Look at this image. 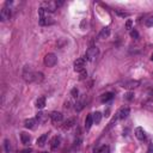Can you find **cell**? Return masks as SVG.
Segmentation results:
<instances>
[{"label": "cell", "mask_w": 153, "mask_h": 153, "mask_svg": "<svg viewBox=\"0 0 153 153\" xmlns=\"http://www.w3.org/2000/svg\"><path fill=\"white\" fill-rule=\"evenodd\" d=\"M23 78L27 83H41L43 80V74L32 71L30 66H25L23 69Z\"/></svg>", "instance_id": "cell-1"}, {"label": "cell", "mask_w": 153, "mask_h": 153, "mask_svg": "<svg viewBox=\"0 0 153 153\" xmlns=\"http://www.w3.org/2000/svg\"><path fill=\"white\" fill-rule=\"evenodd\" d=\"M98 54H99V50H98L97 47H90V48L86 50L84 59H85L86 61H95V60L97 59Z\"/></svg>", "instance_id": "cell-2"}, {"label": "cell", "mask_w": 153, "mask_h": 153, "mask_svg": "<svg viewBox=\"0 0 153 153\" xmlns=\"http://www.w3.org/2000/svg\"><path fill=\"white\" fill-rule=\"evenodd\" d=\"M56 62H58V58L53 53H49L44 56V65L48 67H54L56 65Z\"/></svg>", "instance_id": "cell-3"}, {"label": "cell", "mask_w": 153, "mask_h": 153, "mask_svg": "<svg viewBox=\"0 0 153 153\" xmlns=\"http://www.w3.org/2000/svg\"><path fill=\"white\" fill-rule=\"evenodd\" d=\"M85 63H86V60L84 58H80L78 60H75V62H74V69L76 72H79V73L83 72L85 69Z\"/></svg>", "instance_id": "cell-4"}, {"label": "cell", "mask_w": 153, "mask_h": 153, "mask_svg": "<svg viewBox=\"0 0 153 153\" xmlns=\"http://www.w3.org/2000/svg\"><path fill=\"white\" fill-rule=\"evenodd\" d=\"M10 18H11V8H8L7 6L3 7V10L0 11V19L5 22V20H8Z\"/></svg>", "instance_id": "cell-5"}, {"label": "cell", "mask_w": 153, "mask_h": 153, "mask_svg": "<svg viewBox=\"0 0 153 153\" xmlns=\"http://www.w3.org/2000/svg\"><path fill=\"white\" fill-rule=\"evenodd\" d=\"M44 7V10L47 11V12H55L56 10H58V4H56V1H48V3H44V5H43Z\"/></svg>", "instance_id": "cell-6"}, {"label": "cell", "mask_w": 153, "mask_h": 153, "mask_svg": "<svg viewBox=\"0 0 153 153\" xmlns=\"http://www.w3.org/2000/svg\"><path fill=\"white\" fill-rule=\"evenodd\" d=\"M129 112H131V109H129L128 107L121 108V109L119 110V112H117V119H121V120L127 119V117H128V115H129Z\"/></svg>", "instance_id": "cell-7"}, {"label": "cell", "mask_w": 153, "mask_h": 153, "mask_svg": "<svg viewBox=\"0 0 153 153\" xmlns=\"http://www.w3.org/2000/svg\"><path fill=\"white\" fill-rule=\"evenodd\" d=\"M50 119H52V121L54 123H60L63 120V115L61 112H59V111H53L52 114H50Z\"/></svg>", "instance_id": "cell-8"}, {"label": "cell", "mask_w": 153, "mask_h": 153, "mask_svg": "<svg viewBox=\"0 0 153 153\" xmlns=\"http://www.w3.org/2000/svg\"><path fill=\"white\" fill-rule=\"evenodd\" d=\"M49 117H50V115H48V114H46V112H38V114L36 115V121H38V123L43 124V123H46V122L48 121Z\"/></svg>", "instance_id": "cell-9"}, {"label": "cell", "mask_w": 153, "mask_h": 153, "mask_svg": "<svg viewBox=\"0 0 153 153\" xmlns=\"http://www.w3.org/2000/svg\"><path fill=\"white\" fill-rule=\"evenodd\" d=\"M139 85H140V81H138V80H129V81H124V83L122 84V87L131 90V88H135V87H138Z\"/></svg>", "instance_id": "cell-10"}, {"label": "cell", "mask_w": 153, "mask_h": 153, "mask_svg": "<svg viewBox=\"0 0 153 153\" xmlns=\"http://www.w3.org/2000/svg\"><path fill=\"white\" fill-rule=\"evenodd\" d=\"M20 140H22V142H23L24 145H29L30 141H31V136H30L28 133L23 132V133H20Z\"/></svg>", "instance_id": "cell-11"}, {"label": "cell", "mask_w": 153, "mask_h": 153, "mask_svg": "<svg viewBox=\"0 0 153 153\" xmlns=\"http://www.w3.org/2000/svg\"><path fill=\"white\" fill-rule=\"evenodd\" d=\"M92 124H93V117H92V114H90V115H87L86 119H85V128H86V131L90 129L92 127Z\"/></svg>", "instance_id": "cell-12"}, {"label": "cell", "mask_w": 153, "mask_h": 153, "mask_svg": "<svg viewBox=\"0 0 153 153\" xmlns=\"http://www.w3.org/2000/svg\"><path fill=\"white\" fill-rule=\"evenodd\" d=\"M35 124H36V119H28V120H25V122H24L25 128H28V129H34Z\"/></svg>", "instance_id": "cell-13"}, {"label": "cell", "mask_w": 153, "mask_h": 153, "mask_svg": "<svg viewBox=\"0 0 153 153\" xmlns=\"http://www.w3.org/2000/svg\"><path fill=\"white\" fill-rule=\"evenodd\" d=\"M98 36H99V38H102V40H104V38H108V37L110 36V29H109V27H105V28L102 29Z\"/></svg>", "instance_id": "cell-14"}, {"label": "cell", "mask_w": 153, "mask_h": 153, "mask_svg": "<svg viewBox=\"0 0 153 153\" xmlns=\"http://www.w3.org/2000/svg\"><path fill=\"white\" fill-rule=\"evenodd\" d=\"M75 124H76V120H75L74 117L68 119V120L65 122V124H63V129H69V128H72V127H74Z\"/></svg>", "instance_id": "cell-15"}, {"label": "cell", "mask_w": 153, "mask_h": 153, "mask_svg": "<svg viewBox=\"0 0 153 153\" xmlns=\"http://www.w3.org/2000/svg\"><path fill=\"white\" fill-rule=\"evenodd\" d=\"M60 142H61V138L60 136H54L53 140L50 141V147H52L53 149H56L60 146Z\"/></svg>", "instance_id": "cell-16"}, {"label": "cell", "mask_w": 153, "mask_h": 153, "mask_svg": "<svg viewBox=\"0 0 153 153\" xmlns=\"http://www.w3.org/2000/svg\"><path fill=\"white\" fill-rule=\"evenodd\" d=\"M135 136L139 139V140H144L146 134H145V131L141 128V127H138V128L135 129Z\"/></svg>", "instance_id": "cell-17"}, {"label": "cell", "mask_w": 153, "mask_h": 153, "mask_svg": "<svg viewBox=\"0 0 153 153\" xmlns=\"http://www.w3.org/2000/svg\"><path fill=\"white\" fill-rule=\"evenodd\" d=\"M112 98H114V93H112V92H107V93H104V95H102L100 102H102V103H107V102L111 100Z\"/></svg>", "instance_id": "cell-18"}, {"label": "cell", "mask_w": 153, "mask_h": 153, "mask_svg": "<svg viewBox=\"0 0 153 153\" xmlns=\"http://www.w3.org/2000/svg\"><path fill=\"white\" fill-rule=\"evenodd\" d=\"M53 23H54L53 18H50L48 16H46L43 18H40V24L41 25H50V24H53Z\"/></svg>", "instance_id": "cell-19"}, {"label": "cell", "mask_w": 153, "mask_h": 153, "mask_svg": "<svg viewBox=\"0 0 153 153\" xmlns=\"http://www.w3.org/2000/svg\"><path fill=\"white\" fill-rule=\"evenodd\" d=\"M47 140H48V133L41 135L40 138L37 139V145H38V146H44V144L47 142Z\"/></svg>", "instance_id": "cell-20"}, {"label": "cell", "mask_w": 153, "mask_h": 153, "mask_svg": "<svg viewBox=\"0 0 153 153\" xmlns=\"http://www.w3.org/2000/svg\"><path fill=\"white\" fill-rule=\"evenodd\" d=\"M36 107L38 109H43L46 107V98L44 97H40L36 100Z\"/></svg>", "instance_id": "cell-21"}, {"label": "cell", "mask_w": 153, "mask_h": 153, "mask_svg": "<svg viewBox=\"0 0 153 153\" xmlns=\"http://www.w3.org/2000/svg\"><path fill=\"white\" fill-rule=\"evenodd\" d=\"M92 117H93V123H96V124H98L99 122H100V120H102V114L100 112H95V114H92Z\"/></svg>", "instance_id": "cell-22"}, {"label": "cell", "mask_w": 153, "mask_h": 153, "mask_svg": "<svg viewBox=\"0 0 153 153\" xmlns=\"http://www.w3.org/2000/svg\"><path fill=\"white\" fill-rule=\"evenodd\" d=\"M4 149H5L6 153H10V152H11V142H10L8 139H5V140H4Z\"/></svg>", "instance_id": "cell-23"}, {"label": "cell", "mask_w": 153, "mask_h": 153, "mask_svg": "<svg viewBox=\"0 0 153 153\" xmlns=\"http://www.w3.org/2000/svg\"><path fill=\"white\" fill-rule=\"evenodd\" d=\"M84 105H85V100H84V99H83V100H79V102H76V104H75V110H76V111H81L83 108H84Z\"/></svg>", "instance_id": "cell-24"}, {"label": "cell", "mask_w": 153, "mask_h": 153, "mask_svg": "<svg viewBox=\"0 0 153 153\" xmlns=\"http://www.w3.org/2000/svg\"><path fill=\"white\" fill-rule=\"evenodd\" d=\"M98 153H110V147L108 145H103L98 149Z\"/></svg>", "instance_id": "cell-25"}, {"label": "cell", "mask_w": 153, "mask_h": 153, "mask_svg": "<svg viewBox=\"0 0 153 153\" xmlns=\"http://www.w3.org/2000/svg\"><path fill=\"white\" fill-rule=\"evenodd\" d=\"M145 24H146V27H148V28H152V27H153V16L148 17V18L146 19Z\"/></svg>", "instance_id": "cell-26"}, {"label": "cell", "mask_w": 153, "mask_h": 153, "mask_svg": "<svg viewBox=\"0 0 153 153\" xmlns=\"http://www.w3.org/2000/svg\"><path fill=\"white\" fill-rule=\"evenodd\" d=\"M78 95H79V91H78V88H76V87L72 88V91H71V96H72L73 98H78Z\"/></svg>", "instance_id": "cell-27"}, {"label": "cell", "mask_w": 153, "mask_h": 153, "mask_svg": "<svg viewBox=\"0 0 153 153\" xmlns=\"http://www.w3.org/2000/svg\"><path fill=\"white\" fill-rule=\"evenodd\" d=\"M116 13L120 16V17H128L129 16V13H127V12H122V11H120V10H116Z\"/></svg>", "instance_id": "cell-28"}, {"label": "cell", "mask_w": 153, "mask_h": 153, "mask_svg": "<svg viewBox=\"0 0 153 153\" xmlns=\"http://www.w3.org/2000/svg\"><path fill=\"white\" fill-rule=\"evenodd\" d=\"M131 36H132L133 38H135V40H138V38H139V32H138L136 30H132V31H131Z\"/></svg>", "instance_id": "cell-29"}, {"label": "cell", "mask_w": 153, "mask_h": 153, "mask_svg": "<svg viewBox=\"0 0 153 153\" xmlns=\"http://www.w3.org/2000/svg\"><path fill=\"white\" fill-rule=\"evenodd\" d=\"M86 76H87V72H86L85 69H84L83 72H80V80H84Z\"/></svg>", "instance_id": "cell-30"}, {"label": "cell", "mask_w": 153, "mask_h": 153, "mask_svg": "<svg viewBox=\"0 0 153 153\" xmlns=\"http://www.w3.org/2000/svg\"><path fill=\"white\" fill-rule=\"evenodd\" d=\"M131 27H132V20H128V22H127V24H126V28L131 29Z\"/></svg>", "instance_id": "cell-31"}, {"label": "cell", "mask_w": 153, "mask_h": 153, "mask_svg": "<svg viewBox=\"0 0 153 153\" xmlns=\"http://www.w3.org/2000/svg\"><path fill=\"white\" fill-rule=\"evenodd\" d=\"M31 152V148H25L23 151H20V153H30Z\"/></svg>", "instance_id": "cell-32"}, {"label": "cell", "mask_w": 153, "mask_h": 153, "mask_svg": "<svg viewBox=\"0 0 153 153\" xmlns=\"http://www.w3.org/2000/svg\"><path fill=\"white\" fill-rule=\"evenodd\" d=\"M147 153H153V145H149V147L147 149Z\"/></svg>", "instance_id": "cell-33"}, {"label": "cell", "mask_w": 153, "mask_h": 153, "mask_svg": "<svg viewBox=\"0 0 153 153\" xmlns=\"http://www.w3.org/2000/svg\"><path fill=\"white\" fill-rule=\"evenodd\" d=\"M126 96H127V97H126L127 99H132V98H133V93H131V92H129V93H127Z\"/></svg>", "instance_id": "cell-34"}, {"label": "cell", "mask_w": 153, "mask_h": 153, "mask_svg": "<svg viewBox=\"0 0 153 153\" xmlns=\"http://www.w3.org/2000/svg\"><path fill=\"white\" fill-rule=\"evenodd\" d=\"M151 60H152V61H153V54H152V56H151Z\"/></svg>", "instance_id": "cell-35"}, {"label": "cell", "mask_w": 153, "mask_h": 153, "mask_svg": "<svg viewBox=\"0 0 153 153\" xmlns=\"http://www.w3.org/2000/svg\"><path fill=\"white\" fill-rule=\"evenodd\" d=\"M41 153H48V152H41Z\"/></svg>", "instance_id": "cell-36"}]
</instances>
